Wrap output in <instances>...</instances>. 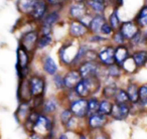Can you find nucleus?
I'll return each mask as SVG.
<instances>
[{
	"label": "nucleus",
	"mask_w": 147,
	"mask_h": 139,
	"mask_svg": "<svg viewBox=\"0 0 147 139\" xmlns=\"http://www.w3.org/2000/svg\"><path fill=\"white\" fill-rule=\"evenodd\" d=\"M101 87V80L97 77H92V78L81 79L80 82L77 84L74 91L79 98H89L95 93H97L100 90Z\"/></svg>",
	"instance_id": "nucleus-1"
},
{
	"label": "nucleus",
	"mask_w": 147,
	"mask_h": 139,
	"mask_svg": "<svg viewBox=\"0 0 147 139\" xmlns=\"http://www.w3.org/2000/svg\"><path fill=\"white\" fill-rule=\"evenodd\" d=\"M79 47H80L77 45L74 41H69L65 45H63L59 51V57L61 63L65 65H73L74 61L77 57V53H78Z\"/></svg>",
	"instance_id": "nucleus-2"
},
{
	"label": "nucleus",
	"mask_w": 147,
	"mask_h": 139,
	"mask_svg": "<svg viewBox=\"0 0 147 139\" xmlns=\"http://www.w3.org/2000/svg\"><path fill=\"white\" fill-rule=\"evenodd\" d=\"M53 131V122L45 114H40L32 126L31 132L37 133L43 137H47Z\"/></svg>",
	"instance_id": "nucleus-3"
},
{
	"label": "nucleus",
	"mask_w": 147,
	"mask_h": 139,
	"mask_svg": "<svg viewBox=\"0 0 147 139\" xmlns=\"http://www.w3.org/2000/svg\"><path fill=\"white\" fill-rule=\"evenodd\" d=\"M30 63V55L29 53L22 49L21 47H18L17 49V70H18L19 77L20 79H23L28 74V67Z\"/></svg>",
	"instance_id": "nucleus-4"
},
{
	"label": "nucleus",
	"mask_w": 147,
	"mask_h": 139,
	"mask_svg": "<svg viewBox=\"0 0 147 139\" xmlns=\"http://www.w3.org/2000/svg\"><path fill=\"white\" fill-rule=\"evenodd\" d=\"M37 40H38V31H28L21 36L20 41H19V47H21L27 53H31L36 49Z\"/></svg>",
	"instance_id": "nucleus-5"
},
{
	"label": "nucleus",
	"mask_w": 147,
	"mask_h": 139,
	"mask_svg": "<svg viewBox=\"0 0 147 139\" xmlns=\"http://www.w3.org/2000/svg\"><path fill=\"white\" fill-rule=\"evenodd\" d=\"M69 111L75 117L79 119L87 118L88 116V103L87 99L79 98L73 100L69 105Z\"/></svg>",
	"instance_id": "nucleus-6"
},
{
	"label": "nucleus",
	"mask_w": 147,
	"mask_h": 139,
	"mask_svg": "<svg viewBox=\"0 0 147 139\" xmlns=\"http://www.w3.org/2000/svg\"><path fill=\"white\" fill-rule=\"evenodd\" d=\"M100 69V65L97 63V61H84L80 65L78 69V72L82 79L92 78L97 77V74Z\"/></svg>",
	"instance_id": "nucleus-7"
},
{
	"label": "nucleus",
	"mask_w": 147,
	"mask_h": 139,
	"mask_svg": "<svg viewBox=\"0 0 147 139\" xmlns=\"http://www.w3.org/2000/svg\"><path fill=\"white\" fill-rule=\"evenodd\" d=\"M108 118L106 115H103L99 112L93 113L87 116V124L89 130H99L106 126Z\"/></svg>",
	"instance_id": "nucleus-8"
},
{
	"label": "nucleus",
	"mask_w": 147,
	"mask_h": 139,
	"mask_svg": "<svg viewBox=\"0 0 147 139\" xmlns=\"http://www.w3.org/2000/svg\"><path fill=\"white\" fill-rule=\"evenodd\" d=\"M131 111L130 104H118L115 103L112 106V110L109 116H111L113 119L118 121L125 120L129 116Z\"/></svg>",
	"instance_id": "nucleus-9"
},
{
	"label": "nucleus",
	"mask_w": 147,
	"mask_h": 139,
	"mask_svg": "<svg viewBox=\"0 0 147 139\" xmlns=\"http://www.w3.org/2000/svg\"><path fill=\"white\" fill-rule=\"evenodd\" d=\"M29 88H30L31 95L33 97L42 96L45 89V81L40 76H32L28 80Z\"/></svg>",
	"instance_id": "nucleus-10"
},
{
	"label": "nucleus",
	"mask_w": 147,
	"mask_h": 139,
	"mask_svg": "<svg viewBox=\"0 0 147 139\" xmlns=\"http://www.w3.org/2000/svg\"><path fill=\"white\" fill-rule=\"evenodd\" d=\"M114 47H106L102 49L98 53H97V59L105 67H109L115 63L114 61Z\"/></svg>",
	"instance_id": "nucleus-11"
},
{
	"label": "nucleus",
	"mask_w": 147,
	"mask_h": 139,
	"mask_svg": "<svg viewBox=\"0 0 147 139\" xmlns=\"http://www.w3.org/2000/svg\"><path fill=\"white\" fill-rule=\"evenodd\" d=\"M47 9H49V4L45 2V0H36L33 9L28 16L35 21H40L47 13Z\"/></svg>",
	"instance_id": "nucleus-12"
},
{
	"label": "nucleus",
	"mask_w": 147,
	"mask_h": 139,
	"mask_svg": "<svg viewBox=\"0 0 147 139\" xmlns=\"http://www.w3.org/2000/svg\"><path fill=\"white\" fill-rule=\"evenodd\" d=\"M69 16L73 18V20H80L82 17L89 13V8L87 7L86 3L83 2H74L69 6Z\"/></svg>",
	"instance_id": "nucleus-13"
},
{
	"label": "nucleus",
	"mask_w": 147,
	"mask_h": 139,
	"mask_svg": "<svg viewBox=\"0 0 147 139\" xmlns=\"http://www.w3.org/2000/svg\"><path fill=\"white\" fill-rule=\"evenodd\" d=\"M139 27L134 21H125V22L121 23L119 26L118 30L123 35L125 40H129L135 35V33L139 30Z\"/></svg>",
	"instance_id": "nucleus-14"
},
{
	"label": "nucleus",
	"mask_w": 147,
	"mask_h": 139,
	"mask_svg": "<svg viewBox=\"0 0 147 139\" xmlns=\"http://www.w3.org/2000/svg\"><path fill=\"white\" fill-rule=\"evenodd\" d=\"M89 31L90 30H89L88 26L84 25L79 20H71V22L69 23V32L71 37L80 38V37H83L86 34H88Z\"/></svg>",
	"instance_id": "nucleus-15"
},
{
	"label": "nucleus",
	"mask_w": 147,
	"mask_h": 139,
	"mask_svg": "<svg viewBox=\"0 0 147 139\" xmlns=\"http://www.w3.org/2000/svg\"><path fill=\"white\" fill-rule=\"evenodd\" d=\"M17 96H18L19 101L21 102H29L32 99V95L29 88V83L26 78L20 79V83L18 86V91H17Z\"/></svg>",
	"instance_id": "nucleus-16"
},
{
	"label": "nucleus",
	"mask_w": 147,
	"mask_h": 139,
	"mask_svg": "<svg viewBox=\"0 0 147 139\" xmlns=\"http://www.w3.org/2000/svg\"><path fill=\"white\" fill-rule=\"evenodd\" d=\"M81 76L79 74L78 70H71L69 72L65 74V76L63 78V86L67 90H74L75 87L77 86L79 82L81 81Z\"/></svg>",
	"instance_id": "nucleus-17"
},
{
	"label": "nucleus",
	"mask_w": 147,
	"mask_h": 139,
	"mask_svg": "<svg viewBox=\"0 0 147 139\" xmlns=\"http://www.w3.org/2000/svg\"><path fill=\"white\" fill-rule=\"evenodd\" d=\"M129 57V49L125 45H119L114 49V61L115 63L120 65L123 63V61Z\"/></svg>",
	"instance_id": "nucleus-18"
},
{
	"label": "nucleus",
	"mask_w": 147,
	"mask_h": 139,
	"mask_svg": "<svg viewBox=\"0 0 147 139\" xmlns=\"http://www.w3.org/2000/svg\"><path fill=\"white\" fill-rule=\"evenodd\" d=\"M106 22V18L103 14H96L95 16L92 17L90 23L88 25V28L90 31H92L94 34H99L100 29L102 25Z\"/></svg>",
	"instance_id": "nucleus-19"
},
{
	"label": "nucleus",
	"mask_w": 147,
	"mask_h": 139,
	"mask_svg": "<svg viewBox=\"0 0 147 139\" xmlns=\"http://www.w3.org/2000/svg\"><path fill=\"white\" fill-rule=\"evenodd\" d=\"M31 110H32V107H31L30 102H21L16 112L17 120L20 123H24Z\"/></svg>",
	"instance_id": "nucleus-20"
},
{
	"label": "nucleus",
	"mask_w": 147,
	"mask_h": 139,
	"mask_svg": "<svg viewBox=\"0 0 147 139\" xmlns=\"http://www.w3.org/2000/svg\"><path fill=\"white\" fill-rule=\"evenodd\" d=\"M85 3H86L89 10L94 11L97 14H103L107 7V4L101 2V1H98V0H87Z\"/></svg>",
	"instance_id": "nucleus-21"
},
{
	"label": "nucleus",
	"mask_w": 147,
	"mask_h": 139,
	"mask_svg": "<svg viewBox=\"0 0 147 139\" xmlns=\"http://www.w3.org/2000/svg\"><path fill=\"white\" fill-rule=\"evenodd\" d=\"M42 67H43V70H45V72L49 75H53L57 74V65L55 63V61H53V59L49 55H47V57L43 59V61H42Z\"/></svg>",
	"instance_id": "nucleus-22"
},
{
	"label": "nucleus",
	"mask_w": 147,
	"mask_h": 139,
	"mask_svg": "<svg viewBox=\"0 0 147 139\" xmlns=\"http://www.w3.org/2000/svg\"><path fill=\"white\" fill-rule=\"evenodd\" d=\"M36 0H18L17 2V8L23 14L29 15L31 10L33 9Z\"/></svg>",
	"instance_id": "nucleus-23"
},
{
	"label": "nucleus",
	"mask_w": 147,
	"mask_h": 139,
	"mask_svg": "<svg viewBox=\"0 0 147 139\" xmlns=\"http://www.w3.org/2000/svg\"><path fill=\"white\" fill-rule=\"evenodd\" d=\"M132 59L134 61L135 65H137V67H144L147 61V51H144V49L135 51L132 55Z\"/></svg>",
	"instance_id": "nucleus-24"
},
{
	"label": "nucleus",
	"mask_w": 147,
	"mask_h": 139,
	"mask_svg": "<svg viewBox=\"0 0 147 139\" xmlns=\"http://www.w3.org/2000/svg\"><path fill=\"white\" fill-rule=\"evenodd\" d=\"M138 85L135 83H130L127 87L126 93L131 104H136L138 102Z\"/></svg>",
	"instance_id": "nucleus-25"
},
{
	"label": "nucleus",
	"mask_w": 147,
	"mask_h": 139,
	"mask_svg": "<svg viewBox=\"0 0 147 139\" xmlns=\"http://www.w3.org/2000/svg\"><path fill=\"white\" fill-rule=\"evenodd\" d=\"M57 109V102L53 98L47 99V101H43L42 106H41V110L45 113V115L53 114V112H55Z\"/></svg>",
	"instance_id": "nucleus-26"
},
{
	"label": "nucleus",
	"mask_w": 147,
	"mask_h": 139,
	"mask_svg": "<svg viewBox=\"0 0 147 139\" xmlns=\"http://www.w3.org/2000/svg\"><path fill=\"white\" fill-rule=\"evenodd\" d=\"M59 19V13L57 11H51L49 13H47L40 21H41V24L49 25V26L53 27L57 22Z\"/></svg>",
	"instance_id": "nucleus-27"
},
{
	"label": "nucleus",
	"mask_w": 147,
	"mask_h": 139,
	"mask_svg": "<svg viewBox=\"0 0 147 139\" xmlns=\"http://www.w3.org/2000/svg\"><path fill=\"white\" fill-rule=\"evenodd\" d=\"M135 23L139 28H145L147 26V6H143L135 18Z\"/></svg>",
	"instance_id": "nucleus-28"
},
{
	"label": "nucleus",
	"mask_w": 147,
	"mask_h": 139,
	"mask_svg": "<svg viewBox=\"0 0 147 139\" xmlns=\"http://www.w3.org/2000/svg\"><path fill=\"white\" fill-rule=\"evenodd\" d=\"M121 69H122V71H125V72L128 73V74H133V73L136 72L138 67L135 65L132 57H128L123 61L122 65H121Z\"/></svg>",
	"instance_id": "nucleus-29"
},
{
	"label": "nucleus",
	"mask_w": 147,
	"mask_h": 139,
	"mask_svg": "<svg viewBox=\"0 0 147 139\" xmlns=\"http://www.w3.org/2000/svg\"><path fill=\"white\" fill-rule=\"evenodd\" d=\"M112 106L113 104L111 103V101L109 99H105V100H102L99 102V107H98V112L101 113L103 115H106V116H109L111 113V110H112Z\"/></svg>",
	"instance_id": "nucleus-30"
},
{
	"label": "nucleus",
	"mask_w": 147,
	"mask_h": 139,
	"mask_svg": "<svg viewBox=\"0 0 147 139\" xmlns=\"http://www.w3.org/2000/svg\"><path fill=\"white\" fill-rule=\"evenodd\" d=\"M113 99L115 100V103H118V104H131L126 91L122 90V89H118Z\"/></svg>",
	"instance_id": "nucleus-31"
},
{
	"label": "nucleus",
	"mask_w": 147,
	"mask_h": 139,
	"mask_svg": "<svg viewBox=\"0 0 147 139\" xmlns=\"http://www.w3.org/2000/svg\"><path fill=\"white\" fill-rule=\"evenodd\" d=\"M144 108L147 104V86L142 85L138 88V102Z\"/></svg>",
	"instance_id": "nucleus-32"
},
{
	"label": "nucleus",
	"mask_w": 147,
	"mask_h": 139,
	"mask_svg": "<svg viewBox=\"0 0 147 139\" xmlns=\"http://www.w3.org/2000/svg\"><path fill=\"white\" fill-rule=\"evenodd\" d=\"M106 71H107V75L109 77H112V78H119L123 72L120 65H116V63H114L112 65H109V67H106Z\"/></svg>",
	"instance_id": "nucleus-33"
},
{
	"label": "nucleus",
	"mask_w": 147,
	"mask_h": 139,
	"mask_svg": "<svg viewBox=\"0 0 147 139\" xmlns=\"http://www.w3.org/2000/svg\"><path fill=\"white\" fill-rule=\"evenodd\" d=\"M117 91H118L117 86L114 84V83H112V84H109L105 87L104 90H103V95H104V97L106 99H109V100H110V99L114 98Z\"/></svg>",
	"instance_id": "nucleus-34"
},
{
	"label": "nucleus",
	"mask_w": 147,
	"mask_h": 139,
	"mask_svg": "<svg viewBox=\"0 0 147 139\" xmlns=\"http://www.w3.org/2000/svg\"><path fill=\"white\" fill-rule=\"evenodd\" d=\"M108 23L110 24V26L112 27L113 30H117V29L119 28L121 23H120V19H119V16H118V10H117V9L113 11V13L110 15Z\"/></svg>",
	"instance_id": "nucleus-35"
},
{
	"label": "nucleus",
	"mask_w": 147,
	"mask_h": 139,
	"mask_svg": "<svg viewBox=\"0 0 147 139\" xmlns=\"http://www.w3.org/2000/svg\"><path fill=\"white\" fill-rule=\"evenodd\" d=\"M53 43V37L51 34L49 35H41V37H38V40L36 43V49H41L47 47V45H49Z\"/></svg>",
	"instance_id": "nucleus-36"
},
{
	"label": "nucleus",
	"mask_w": 147,
	"mask_h": 139,
	"mask_svg": "<svg viewBox=\"0 0 147 139\" xmlns=\"http://www.w3.org/2000/svg\"><path fill=\"white\" fill-rule=\"evenodd\" d=\"M99 102L100 101L97 98H94V97H91L90 99L87 100V103H88V115L98 112Z\"/></svg>",
	"instance_id": "nucleus-37"
},
{
	"label": "nucleus",
	"mask_w": 147,
	"mask_h": 139,
	"mask_svg": "<svg viewBox=\"0 0 147 139\" xmlns=\"http://www.w3.org/2000/svg\"><path fill=\"white\" fill-rule=\"evenodd\" d=\"M74 115L71 114V112L69 111V109H65V110L61 112V124L63 125V126H65V125L69 123V121L71 119V117H73Z\"/></svg>",
	"instance_id": "nucleus-38"
},
{
	"label": "nucleus",
	"mask_w": 147,
	"mask_h": 139,
	"mask_svg": "<svg viewBox=\"0 0 147 139\" xmlns=\"http://www.w3.org/2000/svg\"><path fill=\"white\" fill-rule=\"evenodd\" d=\"M113 31H114V30H113L112 27L110 26V24H109L107 21L102 25V27H101V29H100V33H101V34L106 35V36H109V35H111L113 33Z\"/></svg>",
	"instance_id": "nucleus-39"
},
{
	"label": "nucleus",
	"mask_w": 147,
	"mask_h": 139,
	"mask_svg": "<svg viewBox=\"0 0 147 139\" xmlns=\"http://www.w3.org/2000/svg\"><path fill=\"white\" fill-rule=\"evenodd\" d=\"M94 131V134L92 136V139H110L109 135L107 133H105L104 131H101V129L99 130H92Z\"/></svg>",
	"instance_id": "nucleus-40"
},
{
	"label": "nucleus",
	"mask_w": 147,
	"mask_h": 139,
	"mask_svg": "<svg viewBox=\"0 0 147 139\" xmlns=\"http://www.w3.org/2000/svg\"><path fill=\"white\" fill-rule=\"evenodd\" d=\"M113 40H114L115 43H117V45H124L125 43V38L123 37V35L120 33V31L117 29L116 32L113 34Z\"/></svg>",
	"instance_id": "nucleus-41"
},
{
	"label": "nucleus",
	"mask_w": 147,
	"mask_h": 139,
	"mask_svg": "<svg viewBox=\"0 0 147 139\" xmlns=\"http://www.w3.org/2000/svg\"><path fill=\"white\" fill-rule=\"evenodd\" d=\"M55 87L57 89H63L65 86H63V77L61 75H55Z\"/></svg>",
	"instance_id": "nucleus-42"
},
{
	"label": "nucleus",
	"mask_w": 147,
	"mask_h": 139,
	"mask_svg": "<svg viewBox=\"0 0 147 139\" xmlns=\"http://www.w3.org/2000/svg\"><path fill=\"white\" fill-rule=\"evenodd\" d=\"M28 139H45V137L41 136V135H39V134H37V133L32 132L30 134V136H29Z\"/></svg>",
	"instance_id": "nucleus-43"
},
{
	"label": "nucleus",
	"mask_w": 147,
	"mask_h": 139,
	"mask_svg": "<svg viewBox=\"0 0 147 139\" xmlns=\"http://www.w3.org/2000/svg\"><path fill=\"white\" fill-rule=\"evenodd\" d=\"M45 2L47 4H51V5H55L57 3H59V0H45Z\"/></svg>",
	"instance_id": "nucleus-44"
},
{
	"label": "nucleus",
	"mask_w": 147,
	"mask_h": 139,
	"mask_svg": "<svg viewBox=\"0 0 147 139\" xmlns=\"http://www.w3.org/2000/svg\"><path fill=\"white\" fill-rule=\"evenodd\" d=\"M59 139H69V137L67 136V134H61V136L59 137Z\"/></svg>",
	"instance_id": "nucleus-45"
},
{
	"label": "nucleus",
	"mask_w": 147,
	"mask_h": 139,
	"mask_svg": "<svg viewBox=\"0 0 147 139\" xmlns=\"http://www.w3.org/2000/svg\"><path fill=\"white\" fill-rule=\"evenodd\" d=\"M114 2H117L118 5H122L123 4V0H114Z\"/></svg>",
	"instance_id": "nucleus-46"
},
{
	"label": "nucleus",
	"mask_w": 147,
	"mask_h": 139,
	"mask_svg": "<svg viewBox=\"0 0 147 139\" xmlns=\"http://www.w3.org/2000/svg\"><path fill=\"white\" fill-rule=\"evenodd\" d=\"M75 2H83V3H85L87 1V0H74Z\"/></svg>",
	"instance_id": "nucleus-47"
}]
</instances>
